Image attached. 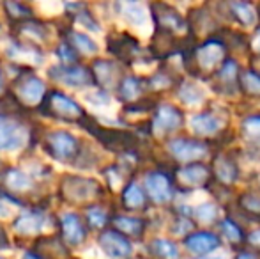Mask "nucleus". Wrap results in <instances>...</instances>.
<instances>
[{"label": "nucleus", "mask_w": 260, "mask_h": 259, "mask_svg": "<svg viewBox=\"0 0 260 259\" xmlns=\"http://www.w3.org/2000/svg\"><path fill=\"white\" fill-rule=\"evenodd\" d=\"M87 220H89L90 227L94 229H101L105 227L106 220H108V215L105 213V210H101V208H90L89 211H87Z\"/></svg>", "instance_id": "nucleus-39"}, {"label": "nucleus", "mask_w": 260, "mask_h": 259, "mask_svg": "<svg viewBox=\"0 0 260 259\" xmlns=\"http://www.w3.org/2000/svg\"><path fill=\"white\" fill-rule=\"evenodd\" d=\"M151 252L157 259H179V249L174 242L168 240H154L151 243Z\"/></svg>", "instance_id": "nucleus-31"}, {"label": "nucleus", "mask_w": 260, "mask_h": 259, "mask_svg": "<svg viewBox=\"0 0 260 259\" xmlns=\"http://www.w3.org/2000/svg\"><path fill=\"white\" fill-rule=\"evenodd\" d=\"M0 259H2V257H0Z\"/></svg>", "instance_id": "nucleus-50"}, {"label": "nucleus", "mask_w": 260, "mask_h": 259, "mask_svg": "<svg viewBox=\"0 0 260 259\" xmlns=\"http://www.w3.org/2000/svg\"><path fill=\"white\" fill-rule=\"evenodd\" d=\"M92 76L94 82L101 87H113L117 83V78H119V69L113 63L110 61H96L92 66Z\"/></svg>", "instance_id": "nucleus-19"}, {"label": "nucleus", "mask_w": 260, "mask_h": 259, "mask_svg": "<svg viewBox=\"0 0 260 259\" xmlns=\"http://www.w3.org/2000/svg\"><path fill=\"white\" fill-rule=\"evenodd\" d=\"M243 208L248 213H260V197L255 194H246L243 195Z\"/></svg>", "instance_id": "nucleus-41"}, {"label": "nucleus", "mask_w": 260, "mask_h": 259, "mask_svg": "<svg viewBox=\"0 0 260 259\" xmlns=\"http://www.w3.org/2000/svg\"><path fill=\"white\" fill-rule=\"evenodd\" d=\"M21 259H41V257H39L36 252H25V254H23V257H21Z\"/></svg>", "instance_id": "nucleus-45"}, {"label": "nucleus", "mask_w": 260, "mask_h": 259, "mask_svg": "<svg viewBox=\"0 0 260 259\" xmlns=\"http://www.w3.org/2000/svg\"><path fill=\"white\" fill-rule=\"evenodd\" d=\"M179 96L184 103H197V101L202 100V91L193 83H184L179 89Z\"/></svg>", "instance_id": "nucleus-37"}, {"label": "nucleus", "mask_w": 260, "mask_h": 259, "mask_svg": "<svg viewBox=\"0 0 260 259\" xmlns=\"http://www.w3.org/2000/svg\"><path fill=\"white\" fill-rule=\"evenodd\" d=\"M144 80L137 78V76H126L120 80L119 83V96L122 101H137V98L144 93L145 85Z\"/></svg>", "instance_id": "nucleus-22"}, {"label": "nucleus", "mask_w": 260, "mask_h": 259, "mask_svg": "<svg viewBox=\"0 0 260 259\" xmlns=\"http://www.w3.org/2000/svg\"><path fill=\"white\" fill-rule=\"evenodd\" d=\"M184 245L189 252L193 254H199V256H204V254L212 252L214 249L219 247V240L216 235L212 233H206V231H200V233H193V235L186 236L184 240Z\"/></svg>", "instance_id": "nucleus-15"}, {"label": "nucleus", "mask_w": 260, "mask_h": 259, "mask_svg": "<svg viewBox=\"0 0 260 259\" xmlns=\"http://www.w3.org/2000/svg\"><path fill=\"white\" fill-rule=\"evenodd\" d=\"M258 13H260V7H258Z\"/></svg>", "instance_id": "nucleus-49"}, {"label": "nucleus", "mask_w": 260, "mask_h": 259, "mask_svg": "<svg viewBox=\"0 0 260 259\" xmlns=\"http://www.w3.org/2000/svg\"><path fill=\"white\" fill-rule=\"evenodd\" d=\"M78 14V21L82 25H85L87 28H90V31H98V27H100V25H98V21H94L92 20V16H90V13H76Z\"/></svg>", "instance_id": "nucleus-42"}, {"label": "nucleus", "mask_w": 260, "mask_h": 259, "mask_svg": "<svg viewBox=\"0 0 260 259\" xmlns=\"http://www.w3.org/2000/svg\"><path fill=\"white\" fill-rule=\"evenodd\" d=\"M113 225H115L119 233L131 236H140L145 229V222L137 217H115L113 218Z\"/></svg>", "instance_id": "nucleus-27"}, {"label": "nucleus", "mask_w": 260, "mask_h": 259, "mask_svg": "<svg viewBox=\"0 0 260 259\" xmlns=\"http://www.w3.org/2000/svg\"><path fill=\"white\" fill-rule=\"evenodd\" d=\"M255 46H257V52L260 53V36L257 38V41H255Z\"/></svg>", "instance_id": "nucleus-46"}, {"label": "nucleus", "mask_w": 260, "mask_h": 259, "mask_svg": "<svg viewBox=\"0 0 260 259\" xmlns=\"http://www.w3.org/2000/svg\"><path fill=\"white\" fill-rule=\"evenodd\" d=\"M191 128L199 135H212L219 130V121L212 114L204 112V114H199L191 119Z\"/></svg>", "instance_id": "nucleus-26"}, {"label": "nucleus", "mask_w": 260, "mask_h": 259, "mask_svg": "<svg viewBox=\"0 0 260 259\" xmlns=\"http://www.w3.org/2000/svg\"><path fill=\"white\" fill-rule=\"evenodd\" d=\"M14 85H16V94L20 103L32 107V105H39L41 101H45V83L38 76L23 75Z\"/></svg>", "instance_id": "nucleus-6"}, {"label": "nucleus", "mask_w": 260, "mask_h": 259, "mask_svg": "<svg viewBox=\"0 0 260 259\" xmlns=\"http://www.w3.org/2000/svg\"><path fill=\"white\" fill-rule=\"evenodd\" d=\"M25 144V131L18 123L0 119V151H16Z\"/></svg>", "instance_id": "nucleus-13"}, {"label": "nucleus", "mask_w": 260, "mask_h": 259, "mask_svg": "<svg viewBox=\"0 0 260 259\" xmlns=\"http://www.w3.org/2000/svg\"><path fill=\"white\" fill-rule=\"evenodd\" d=\"M100 247L105 250L106 256L115 259L127 257L131 254V250H133L129 240L122 233L115 231V229H108L100 236Z\"/></svg>", "instance_id": "nucleus-9"}, {"label": "nucleus", "mask_w": 260, "mask_h": 259, "mask_svg": "<svg viewBox=\"0 0 260 259\" xmlns=\"http://www.w3.org/2000/svg\"><path fill=\"white\" fill-rule=\"evenodd\" d=\"M45 225V215L41 211H30V213H23L14 220L13 227L20 235H36L39 233Z\"/></svg>", "instance_id": "nucleus-18"}, {"label": "nucleus", "mask_w": 260, "mask_h": 259, "mask_svg": "<svg viewBox=\"0 0 260 259\" xmlns=\"http://www.w3.org/2000/svg\"><path fill=\"white\" fill-rule=\"evenodd\" d=\"M236 259H260V257L253 252H239Z\"/></svg>", "instance_id": "nucleus-43"}, {"label": "nucleus", "mask_w": 260, "mask_h": 259, "mask_svg": "<svg viewBox=\"0 0 260 259\" xmlns=\"http://www.w3.org/2000/svg\"><path fill=\"white\" fill-rule=\"evenodd\" d=\"M223 59H225V45L221 41H214V39H209L193 53L197 68L204 73H212L214 69H218Z\"/></svg>", "instance_id": "nucleus-5"}, {"label": "nucleus", "mask_w": 260, "mask_h": 259, "mask_svg": "<svg viewBox=\"0 0 260 259\" xmlns=\"http://www.w3.org/2000/svg\"><path fill=\"white\" fill-rule=\"evenodd\" d=\"M211 259H216V257H211ZM218 259H219V257H218Z\"/></svg>", "instance_id": "nucleus-48"}, {"label": "nucleus", "mask_w": 260, "mask_h": 259, "mask_svg": "<svg viewBox=\"0 0 260 259\" xmlns=\"http://www.w3.org/2000/svg\"><path fill=\"white\" fill-rule=\"evenodd\" d=\"M177 181L186 188L204 187L209 181V170L202 163H191V165L177 170Z\"/></svg>", "instance_id": "nucleus-16"}, {"label": "nucleus", "mask_w": 260, "mask_h": 259, "mask_svg": "<svg viewBox=\"0 0 260 259\" xmlns=\"http://www.w3.org/2000/svg\"><path fill=\"white\" fill-rule=\"evenodd\" d=\"M38 256L41 259H68L69 250L60 240L57 238H43L36 245Z\"/></svg>", "instance_id": "nucleus-20"}, {"label": "nucleus", "mask_w": 260, "mask_h": 259, "mask_svg": "<svg viewBox=\"0 0 260 259\" xmlns=\"http://www.w3.org/2000/svg\"><path fill=\"white\" fill-rule=\"evenodd\" d=\"M4 9H6L7 16L13 18L16 21H27L32 18V11L28 9L25 4H18V2H6L4 4Z\"/></svg>", "instance_id": "nucleus-33"}, {"label": "nucleus", "mask_w": 260, "mask_h": 259, "mask_svg": "<svg viewBox=\"0 0 260 259\" xmlns=\"http://www.w3.org/2000/svg\"><path fill=\"white\" fill-rule=\"evenodd\" d=\"M68 43L75 50L82 52L83 55H90V53H96L98 52V45H96V43H94L87 34H82V32L71 31V32H69V41Z\"/></svg>", "instance_id": "nucleus-30"}, {"label": "nucleus", "mask_w": 260, "mask_h": 259, "mask_svg": "<svg viewBox=\"0 0 260 259\" xmlns=\"http://www.w3.org/2000/svg\"><path fill=\"white\" fill-rule=\"evenodd\" d=\"M108 50L119 59H133L138 50V43L129 34H113L108 38Z\"/></svg>", "instance_id": "nucleus-17"}, {"label": "nucleus", "mask_w": 260, "mask_h": 259, "mask_svg": "<svg viewBox=\"0 0 260 259\" xmlns=\"http://www.w3.org/2000/svg\"><path fill=\"white\" fill-rule=\"evenodd\" d=\"M182 125V114L179 108L172 105H161L157 107L154 119H152V131L157 135L170 133V131L181 128Z\"/></svg>", "instance_id": "nucleus-10"}, {"label": "nucleus", "mask_w": 260, "mask_h": 259, "mask_svg": "<svg viewBox=\"0 0 260 259\" xmlns=\"http://www.w3.org/2000/svg\"><path fill=\"white\" fill-rule=\"evenodd\" d=\"M154 11V20L157 25V31L168 32V34H175L177 31H182L186 27L182 16L175 9H172L170 6H165V4H154L152 6Z\"/></svg>", "instance_id": "nucleus-12"}, {"label": "nucleus", "mask_w": 260, "mask_h": 259, "mask_svg": "<svg viewBox=\"0 0 260 259\" xmlns=\"http://www.w3.org/2000/svg\"><path fill=\"white\" fill-rule=\"evenodd\" d=\"M50 76L57 82L68 83L71 87H85L94 82L90 71L82 66H55L50 69Z\"/></svg>", "instance_id": "nucleus-7"}, {"label": "nucleus", "mask_w": 260, "mask_h": 259, "mask_svg": "<svg viewBox=\"0 0 260 259\" xmlns=\"http://www.w3.org/2000/svg\"><path fill=\"white\" fill-rule=\"evenodd\" d=\"M237 76H241L237 73V64L236 61H225L221 68L216 73V78H218L219 85L226 87V93H234L237 83Z\"/></svg>", "instance_id": "nucleus-24"}, {"label": "nucleus", "mask_w": 260, "mask_h": 259, "mask_svg": "<svg viewBox=\"0 0 260 259\" xmlns=\"http://www.w3.org/2000/svg\"><path fill=\"white\" fill-rule=\"evenodd\" d=\"M46 149L53 158L68 162L78 155L80 142L75 135L68 133V131H52L46 137Z\"/></svg>", "instance_id": "nucleus-4"}, {"label": "nucleus", "mask_w": 260, "mask_h": 259, "mask_svg": "<svg viewBox=\"0 0 260 259\" xmlns=\"http://www.w3.org/2000/svg\"><path fill=\"white\" fill-rule=\"evenodd\" d=\"M62 195L69 203L82 204L100 195V185L94 180H89V178L66 176L64 181H62Z\"/></svg>", "instance_id": "nucleus-3"}, {"label": "nucleus", "mask_w": 260, "mask_h": 259, "mask_svg": "<svg viewBox=\"0 0 260 259\" xmlns=\"http://www.w3.org/2000/svg\"><path fill=\"white\" fill-rule=\"evenodd\" d=\"M0 89H2V76H0Z\"/></svg>", "instance_id": "nucleus-47"}, {"label": "nucleus", "mask_w": 260, "mask_h": 259, "mask_svg": "<svg viewBox=\"0 0 260 259\" xmlns=\"http://www.w3.org/2000/svg\"><path fill=\"white\" fill-rule=\"evenodd\" d=\"M230 11H232V16L239 21L241 25H253L257 20V11L246 2H232L230 4Z\"/></svg>", "instance_id": "nucleus-29"}, {"label": "nucleus", "mask_w": 260, "mask_h": 259, "mask_svg": "<svg viewBox=\"0 0 260 259\" xmlns=\"http://www.w3.org/2000/svg\"><path fill=\"white\" fill-rule=\"evenodd\" d=\"M250 242L253 243V245H257L258 249H260V231H257V233H253V235L250 236Z\"/></svg>", "instance_id": "nucleus-44"}, {"label": "nucleus", "mask_w": 260, "mask_h": 259, "mask_svg": "<svg viewBox=\"0 0 260 259\" xmlns=\"http://www.w3.org/2000/svg\"><path fill=\"white\" fill-rule=\"evenodd\" d=\"M57 55L60 57L64 63L71 64V63H75V61H76V50L73 48L69 43H60V45H58V48H57Z\"/></svg>", "instance_id": "nucleus-40"}, {"label": "nucleus", "mask_w": 260, "mask_h": 259, "mask_svg": "<svg viewBox=\"0 0 260 259\" xmlns=\"http://www.w3.org/2000/svg\"><path fill=\"white\" fill-rule=\"evenodd\" d=\"M214 174L218 176V180L221 181V183L230 185L236 181L237 169L230 158H226V156H218V158H214Z\"/></svg>", "instance_id": "nucleus-25"}, {"label": "nucleus", "mask_w": 260, "mask_h": 259, "mask_svg": "<svg viewBox=\"0 0 260 259\" xmlns=\"http://www.w3.org/2000/svg\"><path fill=\"white\" fill-rule=\"evenodd\" d=\"M41 110L46 116H53L62 121H71V123H80L85 118L83 108L76 103L73 98H69L68 94L60 93V91H52L48 96L45 98L41 105Z\"/></svg>", "instance_id": "nucleus-1"}, {"label": "nucleus", "mask_w": 260, "mask_h": 259, "mask_svg": "<svg viewBox=\"0 0 260 259\" xmlns=\"http://www.w3.org/2000/svg\"><path fill=\"white\" fill-rule=\"evenodd\" d=\"M2 183L13 192H25L32 187L30 178L18 169H7L2 176Z\"/></svg>", "instance_id": "nucleus-23"}, {"label": "nucleus", "mask_w": 260, "mask_h": 259, "mask_svg": "<svg viewBox=\"0 0 260 259\" xmlns=\"http://www.w3.org/2000/svg\"><path fill=\"white\" fill-rule=\"evenodd\" d=\"M60 229L62 236L69 245H80L87 236V229L83 225L82 218L75 213H66L60 218Z\"/></svg>", "instance_id": "nucleus-14"}, {"label": "nucleus", "mask_w": 260, "mask_h": 259, "mask_svg": "<svg viewBox=\"0 0 260 259\" xmlns=\"http://www.w3.org/2000/svg\"><path fill=\"white\" fill-rule=\"evenodd\" d=\"M80 125L85 126L87 131H90L101 144L106 146L108 149H112V151H126V149H131L135 146V137L124 130L103 128L100 125H94L92 119L87 118H83L80 121Z\"/></svg>", "instance_id": "nucleus-2"}, {"label": "nucleus", "mask_w": 260, "mask_h": 259, "mask_svg": "<svg viewBox=\"0 0 260 259\" xmlns=\"http://www.w3.org/2000/svg\"><path fill=\"white\" fill-rule=\"evenodd\" d=\"M221 233L225 235V238L232 243H241L244 238V235H243V231H241L239 225L234 224V222L229 220V218L221 222Z\"/></svg>", "instance_id": "nucleus-35"}, {"label": "nucleus", "mask_w": 260, "mask_h": 259, "mask_svg": "<svg viewBox=\"0 0 260 259\" xmlns=\"http://www.w3.org/2000/svg\"><path fill=\"white\" fill-rule=\"evenodd\" d=\"M145 188H147L149 197L157 204L168 203L174 195V187H172L170 178L163 172H149L145 176Z\"/></svg>", "instance_id": "nucleus-11"}, {"label": "nucleus", "mask_w": 260, "mask_h": 259, "mask_svg": "<svg viewBox=\"0 0 260 259\" xmlns=\"http://www.w3.org/2000/svg\"><path fill=\"white\" fill-rule=\"evenodd\" d=\"M122 204L127 210H142L145 206V194L137 183H129L122 192Z\"/></svg>", "instance_id": "nucleus-28"}, {"label": "nucleus", "mask_w": 260, "mask_h": 259, "mask_svg": "<svg viewBox=\"0 0 260 259\" xmlns=\"http://www.w3.org/2000/svg\"><path fill=\"white\" fill-rule=\"evenodd\" d=\"M243 133L248 140L260 144V116H250L243 121Z\"/></svg>", "instance_id": "nucleus-34"}, {"label": "nucleus", "mask_w": 260, "mask_h": 259, "mask_svg": "<svg viewBox=\"0 0 260 259\" xmlns=\"http://www.w3.org/2000/svg\"><path fill=\"white\" fill-rule=\"evenodd\" d=\"M195 217L199 218L202 224H211V222L216 220V217H218V210H216L214 204H202V206H199L195 210Z\"/></svg>", "instance_id": "nucleus-38"}, {"label": "nucleus", "mask_w": 260, "mask_h": 259, "mask_svg": "<svg viewBox=\"0 0 260 259\" xmlns=\"http://www.w3.org/2000/svg\"><path fill=\"white\" fill-rule=\"evenodd\" d=\"M18 34L23 36L27 45L41 43V41H46V39H48V32H46L45 25L39 23V21H34V20L21 21V23L18 25Z\"/></svg>", "instance_id": "nucleus-21"}, {"label": "nucleus", "mask_w": 260, "mask_h": 259, "mask_svg": "<svg viewBox=\"0 0 260 259\" xmlns=\"http://www.w3.org/2000/svg\"><path fill=\"white\" fill-rule=\"evenodd\" d=\"M168 151L182 162H193L207 153V144L193 138H174L168 142Z\"/></svg>", "instance_id": "nucleus-8"}, {"label": "nucleus", "mask_w": 260, "mask_h": 259, "mask_svg": "<svg viewBox=\"0 0 260 259\" xmlns=\"http://www.w3.org/2000/svg\"><path fill=\"white\" fill-rule=\"evenodd\" d=\"M241 87L250 96H260V75L255 71H244L239 76Z\"/></svg>", "instance_id": "nucleus-32"}, {"label": "nucleus", "mask_w": 260, "mask_h": 259, "mask_svg": "<svg viewBox=\"0 0 260 259\" xmlns=\"http://www.w3.org/2000/svg\"><path fill=\"white\" fill-rule=\"evenodd\" d=\"M122 14L135 25H142L145 21V13L138 4H124Z\"/></svg>", "instance_id": "nucleus-36"}]
</instances>
